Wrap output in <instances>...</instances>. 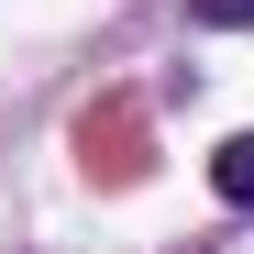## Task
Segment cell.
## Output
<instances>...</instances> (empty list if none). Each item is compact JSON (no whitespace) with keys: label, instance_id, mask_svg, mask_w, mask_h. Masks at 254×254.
Masks as SVG:
<instances>
[{"label":"cell","instance_id":"obj_1","mask_svg":"<svg viewBox=\"0 0 254 254\" xmlns=\"http://www.w3.org/2000/svg\"><path fill=\"white\" fill-rule=\"evenodd\" d=\"M210 188H221L232 210H254V133H232L221 155H210Z\"/></svg>","mask_w":254,"mask_h":254},{"label":"cell","instance_id":"obj_2","mask_svg":"<svg viewBox=\"0 0 254 254\" xmlns=\"http://www.w3.org/2000/svg\"><path fill=\"white\" fill-rule=\"evenodd\" d=\"M188 11H199L210 33H232V22H254V0H188Z\"/></svg>","mask_w":254,"mask_h":254}]
</instances>
